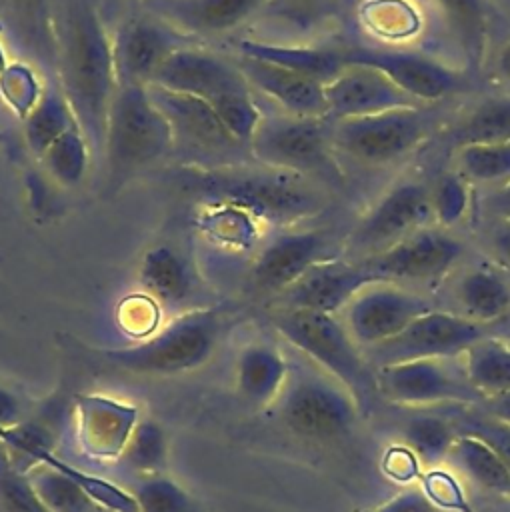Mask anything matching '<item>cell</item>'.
Returning a JSON list of instances; mask_svg holds the SVG:
<instances>
[{
	"instance_id": "8992f818",
	"label": "cell",
	"mask_w": 510,
	"mask_h": 512,
	"mask_svg": "<svg viewBox=\"0 0 510 512\" xmlns=\"http://www.w3.org/2000/svg\"><path fill=\"white\" fill-rule=\"evenodd\" d=\"M276 404L284 426L312 442L346 438L362 416L352 394L324 372L290 374Z\"/></svg>"
},
{
	"instance_id": "44dd1931",
	"label": "cell",
	"mask_w": 510,
	"mask_h": 512,
	"mask_svg": "<svg viewBox=\"0 0 510 512\" xmlns=\"http://www.w3.org/2000/svg\"><path fill=\"white\" fill-rule=\"evenodd\" d=\"M178 48V38L168 28L148 20L130 22L114 44L122 84L148 86L158 68Z\"/></svg>"
},
{
	"instance_id": "4fadbf2b",
	"label": "cell",
	"mask_w": 510,
	"mask_h": 512,
	"mask_svg": "<svg viewBox=\"0 0 510 512\" xmlns=\"http://www.w3.org/2000/svg\"><path fill=\"white\" fill-rule=\"evenodd\" d=\"M464 256V244L440 230L420 228L392 246L366 256L362 262L380 280L434 282L444 278Z\"/></svg>"
},
{
	"instance_id": "d6986e66",
	"label": "cell",
	"mask_w": 510,
	"mask_h": 512,
	"mask_svg": "<svg viewBox=\"0 0 510 512\" xmlns=\"http://www.w3.org/2000/svg\"><path fill=\"white\" fill-rule=\"evenodd\" d=\"M324 258H328L324 232H282L274 236L258 254L252 266V282L258 290L278 296L312 264Z\"/></svg>"
},
{
	"instance_id": "836d02e7",
	"label": "cell",
	"mask_w": 510,
	"mask_h": 512,
	"mask_svg": "<svg viewBox=\"0 0 510 512\" xmlns=\"http://www.w3.org/2000/svg\"><path fill=\"white\" fill-rule=\"evenodd\" d=\"M458 432L444 412L416 414L402 428L406 444L422 464L434 466L448 458Z\"/></svg>"
},
{
	"instance_id": "816d5d0a",
	"label": "cell",
	"mask_w": 510,
	"mask_h": 512,
	"mask_svg": "<svg viewBox=\"0 0 510 512\" xmlns=\"http://www.w3.org/2000/svg\"><path fill=\"white\" fill-rule=\"evenodd\" d=\"M20 424V402L18 398L0 386V426L10 428Z\"/></svg>"
},
{
	"instance_id": "ee69618b",
	"label": "cell",
	"mask_w": 510,
	"mask_h": 512,
	"mask_svg": "<svg viewBox=\"0 0 510 512\" xmlns=\"http://www.w3.org/2000/svg\"><path fill=\"white\" fill-rule=\"evenodd\" d=\"M430 204L432 216L440 226L458 224L470 206L468 180L460 172L442 174L430 188Z\"/></svg>"
},
{
	"instance_id": "9c48e42d",
	"label": "cell",
	"mask_w": 510,
	"mask_h": 512,
	"mask_svg": "<svg viewBox=\"0 0 510 512\" xmlns=\"http://www.w3.org/2000/svg\"><path fill=\"white\" fill-rule=\"evenodd\" d=\"M426 136L428 122L420 108H402L336 120L332 144L360 162L386 164L418 148Z\"/></svg>"
},
{
	"instance_id": "60d3db41",
	"label": "cell",
	"mask_w": 510,
	"mask_h": 512,
	"mask_svg": "<svg viewBox=\"0 0 510 512\" xmlns=\"http://www.w3.org/2000/svg\"><path fill=\"white\" fill-rule=\"evenodd\" d=\"M138 512H194L190 494L170 476L146 474L134 488Z\"/></svg>"
},
{
	"instance_id": "f546056e",
	"label": "cell",
	"mask_w": 510,
	"mask_h": 512,
	"mask_svg": "<svg viewBox=\"0 0 510 512\" xmlns=\"http://www.w3.org/2000/svg\"><path fill=\"white\" fill-rule=\"evenodd\" d=\"M458 300L464 316L490 324L500 320L510 310V284L496 272L486 268L470 270L458 284Z\"/></svg>"
},
{
	"instance_id": "c3c4849f",
	"label": "cell",
	"mask_w": 510,
	"mask_h": 512,
	"mask_svg": "<svg viewBox=\"0 0 510 512\" xmlns=\"http://www.w3.org/2000/svg\"><path fill=\"white\" fill-rule=\"evenodd\" d=\"M420 468H422V462L406 444H394L382 456V472L392 482L408 484V482L420 480L422 476Z\"/></svg>"
},
{
	"instance_id": "8d00e7d4",
	"label": "cell",
	"mask_w": 510,
	"mask_h": 512,
	"mask_svg": "<svg viewBox=\"0 0 510 512\" xmlns=\"http://www.w3.org/2000/svg\"><path fill=\"white\" fill-rule=\"evenodd\" d=\"M458 168L466 180L506 184L510 180V142L460 146Z\"/></svg>"
},
{
	"instance_id": "5b68a950",
	"label": "cell",
	"mask_w": 510,
	"mask_h": 512,
	"mask_svg": "<svg viewBox=\"0 0 510 512\" xmlns=\"http://www.w3.org/2000/svg\"><path fill=\"white\" fill-rule=\"evenodd\" d=\"M174 138L172 124L150 98L148 86H118L108 110L102 148L114 182L160 160L172 148Z\"/></svg>"
},
{
	"instance_id": "83f0119b",
	"label": "cell",
	"mask_w": 510,
	"mask_h": 512,
	"mask_svg": "<svg viewBox=\"0 0 510 512\" xmlns=\"http://www.w3.org/2000/svg\"><path fill=\"white\" fill-rule=\"evenodd\" d=\"M448 460L476 486L502 498H510V470L502 456L482 438L458 432Z\"/></svg>"
},
{
	"instance_id": "b9f144b4",
	"label": "cell",
	"mask_w": 510,
	"mask_h": 512,
	"mask_svg": "<svg viewBox=\"0 0 510 512\" xmlns=\"http://www.w3.org/2000/svg\"><path fill=\"white\" fill-rule=\"evenodd\" d=\"M218 120L224 130L232 136L236 144H250L254 132L262 122V112L254 104L250 90L248 92H230L210 100Z\"/></svg>"
},
{
	"instance_id": "d4e9b609",
	"label": "cell",
	"mask_w": 510,
	"mask_h": 512,
	"mask_svg": "<svg viewBox=\"0 0 510 512\" xmlns=\"http://www.w3.org/2000/svg\"><path fill=\"white\" fill-rule=\"evenodd\" d=\"M238 50L240 56L282 66L286 70L310 76L322 84H328L346 66L344 48H314L262 40H240Z\"/></svg>"
},
{
	"instance_id": "484cf974",
	"label": "cell",
	"mask_w": 510,
	"mask_h": 512,
	"mask_svg": "<svg viewBox=\"0 0 510 512\" xmlns=\"http://www.w3.org/2000/svg\"><path fill=\"white\" fill-rule=\"evenodd\" d=\"M138 278L146 296L166 306L186 302L192 296L196 282L190 262L166 244L152 246L144 254Z\"/></svg>"
},
{
	"instance_id": "7dc6e473",
	"label": "cell",
	"mask_w": 510,
	"mask_h": 512,
	"mask_svg": "<svg viewBox=\"0 0 510 512\" xmlns=\"http://www.w3.org/2000/svg\"><path fill=\"white\" fill-rule=\"evenodd\" d=\"M20 28L38 44H48L52 34L48 0H8Z\"/></svg>"
},
{
	"instance_id": "30bf717a",
	"label": "cell",
	"mask_w": 510,
	"mask_h": 512,
	"mask_svg": "<svg viewBox=\"0 0 510 512\" xmlns=\"http://www.w3.org/2000/svg\"><path fill=\"white\" fill-rule=\"evenodd\" d=\"M344 60L346 64H364L380 70L418 104L466 92L470 86L468 72L414 50L352 46L344 48Z\"/></svg>"
},
{
	"instance_id": "ab89813d",
	"label": "cell",
	"mask_w": 510,
	"mask_h": 512,
	"mask_svg": "<svg viewBox=\"0 0 510 512\" xmlns=\"http://www.w3.org/2000/svg\"><path fill=\"white\" fill-rule=\"evenodd\" d=\"M364 22L376 36L400 40L418 32L420 18L404 0H372L362 8Z\"/></svg>"
},
{
	"instance_id": "5bb4252c",
	"label": "cell",
	"mask_w": 510,
	"mask_h": 512,
	"mask_svg": "<svg viewBox=\"0 0 510 512\" xmlns=\"http://www.w3.org/2000/svg\"><path fill=\"white\" fill-rule=\"evenodd\" d=\"M72 412L78 450L102 462L122 458L130 434L140 422L136 404L106 394H78Z\"/></svg>"
},
{
	"instance_id": "4316f807",
	"label": "cell",
	"mask_w": 510,
	"mask_h": 512,
	"mask_svg": "<svg viewBox=\"0 0 510 512\" xmlns=\"http://www.w3.org/2000/svg\"><path fill=\"white\" fill-rule=\"evenodd\" d=\"M444 22L454 34L468 74H478L486 62L488 10L484 0H434Z\"/></svg>"
},
{
	"instance_id": "6f0895ef",
	"label": "cell",
	"mask_w": 510,
	"mask_h": 512,
	"mask_svg": "<svg viewBox=\"0 0 510 512\" xmlns=\"http://www.w3.org/2000/svg\"><path fill=\"white\" fill-rule=\"evenodd\" d=\"M6 66H8V60H6V52H4V48H2V44H0V72H2Z\"/></svg>"
},
{
	"instance_id": "7a4b0ae2",
	"label": "cell",
	"mask_w": 510,
	"mask_h": 512,
	"mask_svg": "<svg viewBox=\"0 0 510 512\" xmlns=\"http://www.w3.org/2000/svg\"><path fill=\"white\" fill-rule=\"evenodd\" d=\"M184 184L212 202L246 210L254 218L288 224L322 210L324 196L302 174L280 168H214L190 170Z\"/></svg>"
},
{
	"instance_id": "ba28073f",
	"label": "cell",
	"mask_w": 510,
	"mask_h": 512,
	"mask_svg": "<svg viewBox=\"0 0 510 512\" xmlns=\"http://www.w3.org/2000/svg\"><path fill=\"white\" fill-rule=\"evenodd\" d=\"M486 326L468 316L432 308L390 340L372 346L370 364L378 368L410 360H446L464 354L474 342L492 336Z\"/></svg>"
},
{
	"instance_id": "3957f363",
	"label": "cell",
	"mask_w": 510,
	"mask_h": 512,
	"mask_svg": "<svg viewBox=\"0 0 510 512\" xmlns=\"http://www.w3.org/2000/svg\"><path fill=\"white\" fill-rule=\"evenodd\" d=\"M270 320L296 350L352 394L362 416L372 412L380 396L376 370L336 314L278 306Z\"/></svg>"
},
{
	"instance_id": "ac0fdd59",
	"label": "cell",
	"mask_w": 510,
	"mask_h": 512,
	"mask_svg": "<svg viewBox=\"0 0 510 512\" xmlns=\"http://www.w3.org/2000/svg\"><path fill=\"white\" fill-rule=\"evenodd\" d=\"M152 86L214 100L230 92H248L250 84L236 64L192 48L174 50L154 74Z\"/></svg>"
},
{
	"instance_id": "7bdbcfd3",
	"label": "cell",
	"mask_w": 510,
	"mask_h": 512,
	"mask_svg": "<svg viewBox=\"0 0 510 512\" xmlns=\"http://www.w3.org/2000/svg\"><path fill=\"white\" fill-rule=\"evenodd\" d=\"M42 94V82L28 64L12 62L0 72V96L20 120L32 112Z\"/></svg>"
},
{
	"instance_id": "1f68e13d",
	"label": "cell",
	"mask_w": 510,
	"mask_h": 512,
	"mask_svg": "<svg viewBox=\"0 0 510 512\" xmlns=\"http://www.w3.org/2000/svg\"><path fill=\"white\" fill-rule=\"evenodd\" d=\"M24 138L34 156H42L50 144H54L70 128L78 126V118L66 94L62 90H44L40 102L22 120Z\"/></svg>"
},
{
	"instance_id": "f1b7e54d",
	"label": "cell",
	"mask_w": 510,
	"mask_h": 512,
	"mask_svg": "<svg viewBox=\"0 0 510 512\" xmlns=\"http://www.w3.org/2000/svg\"><path fill=\"white\" fill-rule=\"evenodd\" d=\"M464 376L484 398H496L510 392V344L486 336L464 352Z\"/></svg>"
},
{
	"instance_id": "f35d334b",
	"label": "cell",
	"mask_w": 510,
	"mask_h": 512,
	"mask_svg": "<svg viewBox=\"0 0 510 512\" xmlns=\"http://www.w3.org/2000/svg\"><path fill=\"white\" fill-rule=\"evenodd\" d=\"M444 414L450 418L456 432L474 434L488 442L510 470V424L480 406H448Z\"/></svg>"
},
{
	"instance_id": "9a60e30c",
	"label": "cell",
	"mask_w": 510,
	"mask_h": 512,
	"mask_svg": "<svg viewBox=\"0 0 510 512\" xmlns=\"http://www.w3.org/2000/svg\"><path fill=\"white\" fill-rule=\"evenodd\" d=\"M434 220L430 188L422 182H400L390 188L360 220L354 242L376 254ZM368 254V256H370Z\"/></svg>"
},
{
	"instance_id": "74e56055",
	"label": "cell",
	"mask_w": 510,
	"mask_h": 512,
	"mask_svg": "<svg viewBox=\"0 0 510 512\" xmlns=\"http://www.w3.org/2000/svg\"><path fill=\"white\" fill-rule=\"evenodd\" d=\"M166 454L168 440L164 428L152 418H140L122 452V460L146 476L162 470L166 464Z\"/></svg>"
},
{
	"instance_id": "7402d4cb",
	"label": "cell",
	"mask_w": 510,
	"mask_h": 512,
	"mask_svg": "<svg viewBox=\"0 0 510 512\" xmlns=\"http://www.w3.org/2000/svg\"><path fill=\"white\" fill-rule=\"evenodd\" d=\"M148 92L154 104L170 120L174 136L182 134L196 146L210 148V150H220L236 144L232 136L224 130L222 122L218 120L208 100L192 94L164 90L152 84H148Z\"/></svg>"
},
{
	"instance_id": "f6af8a7d",
	"label": "cell",
	"mask_w": 510,
	"mask_h": 512,
	"mask_svg": "<svg viewBox=\"0 0 510 512\" xmlns=\"http://www.w3.org/2000/svg\"><path fill=\"white\" fill-rule=\"evenodd\" d=\"M0 512H48L26 472L0 452Z\"/></svg>"
},
{
	"instance_id": "ffe728a7",
	"label": "cell",
	"mask_w": 510,
	"mask_h": 512,
	"mask_svg": "<svg viewBox=\"0 0 510 512\" xmlns=\"http://www.w3.org/2000/svg\"><path fill=\"white\" fill-rule=\"evenodd\" d=\"M236 66L240 68V72L244 74L250 86L258 88L276 104H280L286 110V114L302 116V118L328 116L326 90L322 82L310 76L286 70L282 66L246 58V56H240Z\"/></svg>"
},
{
	"instance_id": "f907efd6",
	"label": "cell",
	"mask_w": 510,
	"mask_h": 512,
	"mask_svg": "<svg viewBox=\"0 0 510 512\" xmlns=\"http://www.w3.org/2000/svg\"><path fill=\"white\" fill-rule=\"evenodd\" d=\"M324 4H328V0H270L266 10L276 16L302 20L316 14Z\"/></svg>"
},
{
	"instance_id": "6da1fadb",
	"label": "cell",
	"mask_w": 510,
	"mask_h": 512,
	"mask_svg": "<svg viewBox=\"0 0 510 512\" xmlns=\"http://www.w3.org/2000/svg\"><path fill=\"white\" fill-rule=\"evenodd\" d=\"M64 94L96 150L104 148L108 110L118 90L114 44L96 0H68L58 28Z\"/></svg>"
},
{
	"instance_id": "11a10c76",
	"label": "cell",
	"mask_w": 510,
	"mask_h": 512,
	"mask_svg": "<svg viewBox=\"0 0 510 512\" xmlns=\"http://www.w3.org/2000/svg\"><path fill=\"white\" fill-rule=\"evenodd\" d=\"M480 408H484L488 414L504 420L506 424H510V392L496 396V398H488L480 404Z\"/></svg>"
},
{
	"instance_id": "8fae6325",
	"label": "cell",
	"mask_w": 510,
	"mask_h": 512,
	"mask_svg": "<svg viewBox=\"0 0 510 512\" xmlns=\"http://www.w3.org/2000/svg\"><path fill=\"white\" fill-rule=\"evenodd\" d=\"M374 370L380 396L402 406H480L484 402L466 376L452 372L444 360H410Z\"/></svg>"
},
{
	"instance_id": "f5cc1de1",
	"label": "cell",
	"mask_w": 510,
	"mask_h": 512,
	"mask_svg": "<svg viewBox=\"0 0 510 512\" xmlns=\"http://www.w3.org/2000/svg\"><path fill=\"white\" fill-rule=\"evenodd\" d=\"M492 246L496 250V254L510 262V220H496V224L492 226Z\"/></svg>"
},
{
	"instance_id": "681fc988",
	"label": "cell",
	"mask_w": 510,
	"mask_h": 512,
	"mask_svg": "<svg viewBox=\"0 0 510 512\" xmlns=\"http://www.w3.org/2000/svg\"><path fill=\"white\" fill-rule=\"evenodd\" d=\"M368 512H440L432 506V502L424 496L420 488H404L394 494L390 500Z\"/></svg>"
},
{
	"instance_id": "9f6ffc18",
	"label": "cell",
	"mask_w": 510,
	"mask_h": 512,
	"mask_svg": "<svg viewBox=\"0 0 510 512\" xmlns=\"http://www.w3.org/2000/svg\"><path fill=\"white\" fill-rule=\"evenodd\" d=\"M496 68H498V74L510 82V42H506L502 46V50L498 52V58H496Z\"/></svg>"
},
{
	"instance_id": "db71d44e",
	"label": "cell",
	"mask_w": 510,
	"mask_h": 512,
	"mask_svg": "<svg viewBox=\"0 0 510 512\" xmlns=\"http://www.w3.org/2000/svg\"><path fill=\"white\" fill-rule=\"evenodd\" d=\"M488 208L498 216V220H510V180L490 196Z\"/></svg>"
},
{
	"instance_id": "52a82bcc",
	"label": "cell",
	"mask_w": 510,
	"mask_h": 512,
	"mask_svg": "<svg viewBox=\"0 0 510 512\" xmlns=\"http://www.w3.org/2000/svg\"><path fill=\"white\" fill-rule=\"evenodd\" d=\"M322 120L290 114L262 118L250 148L264 166L340 182L342 172L332 156V136Z\"/></svg>"
},
{
	"instance_id": "277c9868",
	"label": "cell",
	"mask_w": 510,
	"mask_h": 512,
	"mask_svg": "<svg viewBox=\"0 0 510 512\" xmlns=\"http://www.w3.org/2000/svg\"><path fill=\"white\" fill-rule=\"evenodd\" d=\"M220 338L216 310H192L146 338L114 348H94V356L122 372L142 376H178L204 366Z\"/></svg>"
},
{
	"instance_id": "d6a6232c",
	"label": "cell",
	"mask_w": 510,
	"mask_h": 512,
	"mask_svg": "<svg viewBox=\"0 0 510 512\" xmlns=\"http://www.w3.org/2000/svg\"><path fill=\"white\" fill-rule=\"evenodd\" d=\"M452 138L458 148L466 144L510 142V96L480 100L458 120Z\"/></svg>"
},
{
	"instance_id": "cb8c5ba5",
	"label": "cell",
	"mask_w": 510,
	"mask_h": 512,
	"mask_svg": "<svg viewBox=\"0 0 510 512\" xmlns=\"http://www.w3.org/2000/svg\"><path fill=\"white\" fill-rule=\"evenodd\" d=\"M290 368L286 358L270 344H248L236 360V386L244 400L264 408L276 404Z\"/></svg>"
},
{
	"instance_id": "7c38bea8",
	"label": "cell",
	"mask_w": 510,
	"mask_h": 512,
	"mask_svg": "<svg viewBox=\"0 0 510 512\" xmlns=\"http://www.w3.org/2000/svg\"><path fill=\"white\" fill-rule=\"evenodd\" d=\"M432 310V304L390 280H376L364 286L346 306V328L358 346H376L398 332L412 320Z\"/></svg>"
},
{
	"instance_id": "4dcf8cb0",
	"label": "cell",
	"mask_w": 510,
	"mask_h": 512,
	"mask_svg": "<svg viewBox=\"0 0 510 512\" xmlns=\"http://www.w3.org/2000/svg\"><path fill=\"white\" fill-rule=\"evenodd\" d=\"M26 456L32 462H42L48 464L56 470H60L62 474H66L70 480H74L104 512H138V504L136 498L130 490L122 488L120 484L102 478L94 472H88L84 468H78L70 462H66L64 458H60L58 454H54L48 446H36L30 448L26 452Z\"/></svg>"
},
{
	"instance_id": "bcb514c9",
	"label": "cell",
	"mask_w": 510,
	"mask_h": 512,
	"mask_svg": "<svg viewBox=\"0 0 510 512\" xmlns=\"http://www.w3.org/2000/svg\"><path fill=\"white\" fill-rule=\"evenodd\" d=\"M418 488L440 512H474L458 478L442 468H430L424 472Z\"/></svg>"
},
{
	"instance_id": "e575fe53",
	"label": "cell",
	"mask_w": 510,
	"mask_h": 512,
	"mask_svg": "<svg viewBox=\"0 0 510 512\" xmlns=\"http://www.w3.org/2000/svg\"><path fill=\"white\" fill-rule=\"evenodd\" d=\"M24 472L48 512H104L74 480L60 470L42 462H32V466H28Z\"/></svg>"
},
{
	"instance_id": "603a6c76",
	"label": "cell",
	"mask_w": 510,
	"mask_h": 512,
	"mask_svg": "<svg viewBox=\"0 0 510 512\" xmlns=\"http://www.w3.org/2000/svg\"><path fill=\"white\" fill-rule=\"evenodd\" d=\"M270 0H154L158 12L182 30L220 34L240 26Z\"/></svg>"
},
{
	"instance_id": "2e32d148",
	"label": "cell",
	"mask_w": 510,
	"mask_h": 512,
	"mask_svg": "<svg viewBox=\"0 0 510 512\" xmlns=\"http://www.w3.org/2000/svg\"><path fill=\"white\" fill-rule=\"evenodd\" d=\"M380 280L362 260L324 258L312 264L292 286L278 294L280 308H302L336 314L368 284Z\"/></svg>"
},
{
	"instance_id": "e0dca14e",
	"label": "cell",
	"mask_w": 510,
	"mask_h": 512,
	"mask_svg": "<svg viewBox=\"0 0 510 512\" xmlns=\"http://www.w3.org/2000/svg\"><path fill=\"white\" fill-rule=\"evenodd\" d=\"M328 116L336 120L382 114L420 104L400 90L386 74L364 64H346L328 84H324Z\"/></svg>"
},
{
	"instance_id": "d590c367",
	"label": "cell",
	"mask_w": 510,
	"mask_h": 512,
	"mask_svg": "<svg viewBox=\"0 0 510 512\" xmlns=\"http://www.w3.org/2000/svg\"><path fill=\"white\" fill-rule=\"evenodd\" d=\"M48 174L62 186H78L88 170L90 146L82 126L70 128L38 158Z\"/></svg>"
}]
</instances>
